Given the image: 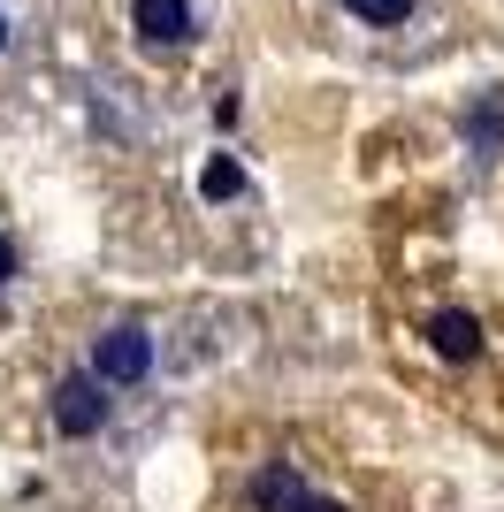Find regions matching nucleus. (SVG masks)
<instances>
[{
    "label": "nucleus",
    "instance_id": "obj_1",
    "mask_svg": "<svg viewBox=\"0 0 504 512\" xmlns=\"http://www.w3.org/2000/svg\"><path fill=\"white\" fill-rule=\"evenodd\" d=\"M84 375H100L107 390H138L153 375V337L138 329V321H107L100 337H92V360H84Z\"/></svg>",
    "mask_w": 504,
    "mask_h": 512
},
{
    "label": "nucleus",
    "instance_id": "obj_2",
    "mask_svg": "<svg viewBox=\"0 0 504 512\" xmlns=\"http://www.w3.org/2000/svg\"><path fill=\"white\" fill-rule=\"evenodd\" d=\"M107 413H115V390L100 383V375H62V383H54V428H62V436H100L107 428Z\"/></svg>",
    "mask_w": 504,
    "mask_h": 512
},
{
    "label": "nucleus",
    "instance_id": "obj_3",
    "mask_svg": "<svg viewBox=\"0 0 504 512\" xmlns=\"http://www.w3.org/2000/svg\"><path fill=\"white\" fill-rule=\"evenodd\" d=\"M130 31L146 46H184L191 39V0H130Z\"/></svg>",
    "mask_w": 504,
    "mask_h": 512
},
{
    "label": "nucleus",
    "instance_id": "obj_4",
    "mask_svg": "<svg viewBox=\"0 0 504 512\" xmlns=\"http://www.w3.org/2000/svg\"><path fill=\"white\" fill-rule=\"evenodd\" d=\"M428 344H436L443 360H474L482 352V321L466 314V306H443V314H428Z\"/></svg>",
    "mask_w": 504,
    "mask_h": 512
},
{
    "label": "nucleus",
    "instance_id": "obj_5",
    "mask_svg": "<svg viewBox=\"0 0 504 512\" xmlns=\"http://www.w3.org/2000/svg\"><path fill=\"white\" fill-rule=\"evenodd\" d=\"M298 497H306V482H298L291 467H260V474H252V505H268V512H291Z\"/></svg>",
    "mask_w": 504,
    "mask_h": 512
},
{
    "label": "nucleus",
    "instance_id": "obj_6",
    "mask_svg": "<svg viewBox=\"0 0 504 512\" xmlns=\"http://www.w3.org/2000/svg\"><path fill=\"white\" fill-rule=\"evenodd\" d=\"M199 192H207V199H237V192H245V176H237L230 153H214L207 169H199Z\"/></svg>",
    "mask_w": 504,
    "mask_h": 512
},
{
    "label": "nucleus",
    "instance_id": "obj_7",
    "mask_svg": "<svg viewBox=\"0 0 504 512\" xmlns=\"http://www.w3.org/2000/svg\"><path fill=\"white\" fill-rule=\"evenodd\" d=\"M344 8H352L359 23H382V31H390V23H405L420 8V0H344Z\"/></svg>",
    "mask_w": 504,
    "mask_h": 512
},
{
    "label": "nucleus",
    "instance_id": "obj_8",
    "mask_svg": "<svg viewBox=\"0 0 504 512\" xmlns=\"http://www.w3.org/2000/svg\"><path fill=\"white\" fill-rule=\"evenodd\" d=\"M497 130H504V115H497V107H489V115H474V123H466V138H474V146H497Z\"/></svg>",
    "mask_w": 504,
    "mask_h": 512
},
{
    "label": "nucleus",
    "instance_id": "obj_9",
    "mask_svg": "<svg viewBox=\"0 0 504 512\" xmlns=\"http://www.w3.org/2000/svg\"><path fill=\"white\" fill-rule=\"evenodd\" d=\"M291 512H344V505H336V497H314V490H306V497H298Z\"/></svg>",
    "mask_w": 504,
    "mask_h": 512
},
{
    "label": "nucleus",
    "instance_id": "obj_10",
    "mask_svg": "<svg viewBox=\"0 0 504 512\" xmlns=\"http://www.w3.org/2000/svg\"><path fill=\"white\" fill-rule=\"evenodd\" d=\"M0 283H16V245L0 237Z\"/></svg>",
    "mask_w": 504,
    "mask_h": 512
},
{
    "label": "nucleus",
    "instance_id": "obj_11",
    "mask_svg": "<svg viewBox=\"0 0 504 512\" xmlns=\"http://www.w3.org/2000/svg\"><path fill=\"white\" fill-rule=\"evenodd\" d=\"M0 54H8V8H0Z\"/></svg>",
    "mask_w": 504,
    "mask_h": 512
}]
</instances>
